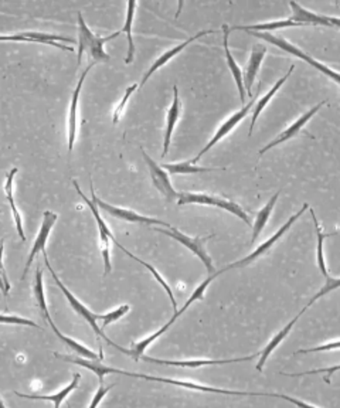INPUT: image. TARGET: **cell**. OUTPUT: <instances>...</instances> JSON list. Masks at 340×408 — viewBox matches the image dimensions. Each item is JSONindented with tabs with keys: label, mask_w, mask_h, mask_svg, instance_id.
Instances as JSON below:
<instances>
[{
	"label": "cell",
	"mask_w": 340,
	"mask_h": 408,
	"mask_svg": "<svg viewBox=\"0 0 340 408\" xmlns=\"http://www.w3.org/2000/svg\"><path fill=\"white\" fill-rule=\"evenodd\" d=\"M78 54H77V64L80 67L82 55L87 54L89 57V62H108L111 60L109 54L105 51V44L111 42L112 39H116L122 31H115L114 35H109L107 37L97 36L92 31L88 24L84 20V16L81 12H78Z\"/></svg>",
	"instance_id": "2"
},
{
	"label": "cell",
	"mask_w": 340,
	"mask_h": 408,
	"mask_svg": "<svg viewBox=\"0 0 340 408\" xmlns=\"http://www.w3.org/2000/svg\"><path fill=\"white\" fill-rule=\"evenodd\" d=\"M57 220H58V215H57L55 213H53V211H50V210L44 211V214H43V222H42V226H40L39 234H37V237H36V240H35V242H33L32 249H30L28 260H27V263H26V265H24L23 275H21V278H20L21 281L26 279V275H27L30 267H32L35 258L37 257V254H39V253H43V251H46V245H47L48 237H50V234H51V231H53V227H54L55 223H57Z\"/></svg>",
	"instance_id": "12"
},
{
	"label": "cell",
	"mask_w": 340,
	"mask_h": 408,
	"mask_svg": "<svg viewBox=\"0 0 340 408\" xmlns=\"http://www.w3.org/2000/svg\"><path fill=\"white\" fill-rule=\"evenodd\" d=\"M19 169L17 168H13L8 176H6V180H5V196H6V200L12 209V213H13V220H15V224H16V230H17V234L19 237L21 238V241H26V234L23 231V218H21V214L16 206V202H15V197H13V183H15V176L17 175Z\"/></svg>",
	"instance_id": "20"
},
{
	"label": "cell",
	"mask_w": 340,
	"mask_h": 408,
	"mask_svg": "<svg viewBox=\"0 0 340 408\" xmlns=\"http://www.w3.org/2000/svg\"><path fill=\"white\" fill-rule=\"evenodd\" d=\"M168 173L170 175H193V173H203V172H213V170H226L222 169H214V168H200L193 165L190 161L188 162H180V163H166L161 165Z\"/></svg>",
	"instance_id": "31"
},
{
	"label": "cell",
	"mask_w": 340,
	"mask_h": 408,
	"mask_svg": "<svg viewBox=\"0 0 340 408\" xmlns=\"http://www.w3.org/2000/svg\"><path fill=\"white\" fill-rule=\"evenodd\" d=\"M254 105H256V103H254V101H251V103H249V104H247V105H244V107H242V108H241L238 112L233 114V115H231V116H230V118H229V119H227V121H226V122L222 125V127L219 128V131L215 132V135H214V136L210 139V142H208V143H207V145H206V146H204V148H203V149H202V150L197 153L196 158H195V159H192L190 162H192L193 165H196V163H197V162L202 159V156H203L204 153H207V152H208V150H210V149H211V148H213L215 143H219V142H220V141H222L224 136H227V135H229V134H230V132H231V131H233V130L237 127V125H238V123H240V122H241V121H242V119H244L247 115L250 114V111L253 109V107H254Z\"/></svg>",
	"instance_id": "14"
},
{
	"label": "cell",
	"mask_w": 340,
	"mask_h": 408,
	"mask_svg": "<svg viewBox=\"0 0 340 408\" xmlns=\"http://www.w3.org/2000/svg\"><path fill=\"white\" fill-rule=\"evenodd\" d=\"M292 9V16L289 17L295 23H301L305 26H326V27H336L340 28V19L339 17H332V16H325V15H318L312 10H307L299 3L291 2L289 3Z\"/></svg>",
	"instance_id": "15"
},
{
	"label": "cell",
	"mask_w": 340,
	"mask_h": 408,
	"mask_svg": "<svg viewBox=\"0 0 340 408\" xmlns=\"http://www.w3.org/2000/svg\"><path fill=\"white\" fill-rule=\"evenodd\" d=\"M267 54V47L264 44H256L251 50V55H250V61L249 64H247L245 73L242 74L244 78V89L245 94H249L251 97V88L254 85V81L257 78V74L260 71V67L262 64V60Z\"/></svg>",
	"instance_id": "19"
},
{
	"label": "cell",
	"mask_w": 340,
	"mask_h": 408,
	"mask_svg": "<svg viewBox=\"0 0 340 408\" xmlns=\"http://www.w3.org/2000/svg\"><path fill=\"white\" fill-rule=\"evenodd\" d=\"M247 33L251 35V36H254V37H258V39H261V40H265V42H268V43H272V44L276 46L278 48H281V50H284V51H287V53H289V54H292V55H295V57H298V58L306 61L307 64H311V66L315 67L318 71H321L322 74H325L326 77H329L330 80H333L336 84L340 85V73H337V71L332 70L330 67L322 64V62L316 61L315 58H312L311 55L306 54L305 51L299 50L298 47H295L294 44H291V43L287 42L285 39L278 37V36H274V35H271V33H258V31H247Z\"/></svg>",
	"instance_id": "5"
},
{
	"label": "cell",
	"mask_w": 340,
	"mask_h": 408,
	"mask_svg": "<svg viewBox=\"0 0 340 408\" xmlns=\"http://www.w3.org/2000/svg\"><path fill=\"white\" fill-rule=\"evenodd\" d=\"M307 209H309V204H307V203H305V204L302 206V209H301V210H299L296 214H294V215H292V217L288 220V222H287V223H285V224H284V226H283L280 230H278V231H276V233H275V234H274V236H272L269 240H267L264 244H261V245H260V247H258L256 251H253V253H251L250 256H247L245 258H242V260H240V261H237V263H234V264H230V265H227L226 268H223L222 271H219V272H220V275H222V274H224V272H226V271H229V269H233V268H242V267H247V265H249V264H251L253 261H256L257 258H260L262 254H265L267 251H268V249H271V248H272V245H274V244H275L278 240H280V238H281V237H283V236H284V234H285V233L289 230V227H291V226H292V224L296 222V220H298V218H299V217H301V215H302V214H303V213H305Z\"/></svg>",
	"instance_id": "10"
},
{
	"label": "cell",
	"mask_w": 340,
	"mask_h": 408,
	"mask_svg": "<svg viewBox=\"0 0 340 408\" xmlns=\"http://www.w3.org/2000/svg\"><path fill=\"white\" fill-rule=\"evenodd\" d=\"M274 397H278V398H283V400H285V401H289V402H292V404L298 405L299 408H316V407H314V405H311V404L303 402V401H301V400H296V398H292V397H289V396H285V394H275V393H274Z\"/></svg>",
	"instance_id": "40"
},
{
	"label": "cell",
	"mask_w": 340,
	"mask_h": 408,
	"mask_svg": "<svg viewBox=\"0 0 340 408\" xmlns=\"http://www.w3.org/2000/svg\"><path fill=\"white\" fill-rule=\"evenodd\" d=\"M112 389V386H100V389H98V391L96 393V396H94V398H92V401H91V405L88 407V408H97V405L102 401V398L107 396V393L109 391Z\"/></svg>",
	"instance_id": "39"
},
{
	"label": "cell",
	"mask_w": 340,
	"mask_h": 408,
	"mask_svg": "<svg viewBox=\"0 0 340 408\" xmlns=\"http://www.w3.org/2000/svg\"><path fill=\"white\" fill-rule=\"evenodd\" d=\"M73 184H74V187H75V190H77V193H78V196L85 202V204L91 209V213H92V215H94V218H96V222H97V227H98V231L100 233H102V234H107L109 238H111V241H115L116 238H115V236H114V233L111 231V229L108 227V224L104 222L102 220V215H101V213H100V209H98V206L96 204V202L94 200H89L84 193H82V190L80 189V186H78V183H77V180H73Z\"/></svg>",
	"instance_id": "30"
},
{
	"label": "cell",
	"mask_w": 340,
	"mask_h": 408,
	"mask_svg": "<svg viewBox=\"0 0 340 408\" xmlns=\"http://www.w3.org/2000/svg\"><path fill=\"white\" fill-rule=\"evenodd\" d=\"M80 380H81V374L80 373H74L73 382L67 387H64L63 390H61L60 393L53 394V396H39V394H32V396H30V394H23V393H19V391H15V394L19 396V397H21V398H27V400H44V401L47 400V401H51L54 404V408H60L61 402H63L70 396V393L78 389Z\"/></svg>",
	"instance_id": "23"
},
{
	"label": "cell",
	"mask_w": 340,
	"mask_h": 408,
	"mask_svg": "<svg viewBox=\"0 0 340 408\" xmlns=\"http://www.w3.org/2000/svg\"><path fill=\"white\" fill-rule=\"evenodd\" d=\"M154 231H158L161 234H165L173 240H176L177 242H180L181 245H184L186 248H189L195 256H197L200 258V261L204 264L206 269L213 275L214 274V267H213V261L211 257L207 253V248H206V242L213 238V236L208 237H189L184 233H181L180 230H177L176 227H170V229H159V227H154Z\"/></svg>",
	"instance_id": "8"
},
{
	"label": "cell",
	"mask_w": 340,
	"mask_h": 408,
	"mask_svg": "<svg viewBox=\"0 0 340 408\" xmlns=\"http://www.w3.org/2000/svg\"><path fill=\"white\" fill-rule=\"evenodd\" d=\"M91 199L96 202V204L98 206L100 210L105 211L107 214H109V215H112L115 218L123 220V222L134 223V224H145V226H163L166 229H170L172 227L169 223L162 222V220L153 218V217H147V215H142V214H138L134 210L123 209V207H116L114 204H109V203L101 200L96 195V190H94V186H92V181H91Z\"/></svg>",
	"instance_id": "7"
},
{
	"label": "cell",
	"mask_w": 340,
	"mask_h": 408,
	"mask_svg": "<svg viewBox=\"0 0 340 408\" xmlns=\"http://www.w3.org/2000/svg\"><path fill=\"white\" fill-rule=\"evenodd\" d=\"M43 258H44V263H46V267L48 268V271H50V274H51V276H53V279H54V282H55V285L61 290V292H63L64 295H66V298L69 299V302H70V305L73 306V309L78 313V315L81 317V318H84L87 322H88V325L92 328V330L96 332V335L98 336V337H102L108 344H111V346H114L115 348V343H112L111 340H109V337L104 333V329L102 328H100L98 326V321H100V315H97V313H94V312H91L78 298H75L74 295H73V292H70L69 290H67V287L63 284V282H61V279L57 276V272L53 269V267L50 265V261H48V256H47V253L46 251H43Z\"/></svg>",
	"instance_id": "4"
},
{
	"label": "cell",
	"mask_w": 340,
	"mask_h": 408,
	"mask_svg": "<svg viewBox=\"0 0 340 408\" xmlns=\"http://www.w3.org/2000/svg\"><path fill=\"white\" fill-rule=\"evenodd\" d=\"M3 253H5V240L2 238V240H0V274H2V278H3L5 285H6V291L9 294L10 282L8 279V274H6V269H5V265H3Z\"/></svg>",
	"instance_id": "38"
},
{
	"label": "cell",
	"mask_w": 340,
	"mask_h": 408,
	"mask_svg": "<svg viewBox=\"0 0 340 408\" xmlns=\"http://www.w3.org/2000/svg\"><path fill=\"white\" fill-rule=\"evenodd\" d=\"M334 349H340V340L330 342V343L322 344V346L312 348V349H301V351L295 352V355H302V353H312V352H326V351H334Z\"/></svg>",
	"instance_id": "37"
},
{
	"label": "cell",
	"mask_w": 340,
	"mask_h": 408,
	"mask_svg": "<svg viewBox=\"0 0 340 408\" xmlns=\"http://www.w3.org/2000/svg\"><path fill=\"white\" fill-rule=\"evenodd\" d=\"M326 105V101H322V103H319L318 105H315L311 111H307L306 114H303L298 121H295L289 128H287L284 132H281L280 135H278L274 141H271L265 148H262L260 152H258V154L261 156V154H264L265 152H268L269 149H272V148H275L276 145H281V143H284V142H287V141H289V139H292V138H295V136H298L299 135V132L302 131V128L305 127V125L311 121L314 116H315V114L322 108V107H325Z\"/></svg>",
	"instance_id": "17"
},
{
	"label": "cell",
	"mask_w": 340,
	"mask_h": 408,
	"mask_svg": "<svg viewBox=\"0 0 340 408\" xmlns=\"http://www.w3.org/2000/svg\"><path fill=\"white\" fill-rule=\"evenodd\" d=\"M223 36H224V40H223V46H224V53H226V58H227V64H229V69L233 74V78L235 80V84H237V88H238V96H240V100L241 103L245 101V89H244V78H242V73H241V69L238 67V64L235 62L231 51H230V47H229V37H230V28L227 24H223Z\"/></svg>",
	"instance_id": "22"
},
{
	"label": "cell",
	"mask_w": 340,
	"mask_h": 408,
	"mask_svg": "<svg viewBox=\"0 0 340 408\" xmlns=\"http://www.w3.org/2000/svg\"><path fill=\"white\" fill-rule=\"evenodd\" d=\"M0 291H2V294H3V296L5 298H8V291H6V285H5V281H3V278H2V274H0Z\"/></svg>",
	"instance_id": "41"
},
{
	"label": "cell",
	"mask_w": 340,
	"mask_h": 408,
	"mask_svg": "<svg viewBox=\"0 0 340 408\" xmlns=\"http://www.w3.org/2000/svg\"><path fill=\"white\" fill-rule=\"evenodd\" d=\"M211 33H214L213 30H204V31H200V33H197V35H195L193 37H189L188 40H184L183 43H180V44H177L176 47H173V48H170V50H168L166 53H163L156 61L153 62L152 64V67L145 73V76H143V78H142V81H141V85L139 87H142V85H145L146 84V81L156 73L159 69H162L165 64H168V62L173 58V57H176L180 51H183L184 48H186L189 44H192L193 42H196V40H199L200 37H203V36H207V35H211Z\"/></svg>",
	"instance_id": "18"
},
{
	"label": "cell",
	"mask_w": 340,
	"mask_h": 408,
	"mask_svg": "<svg viewBox=\"0 0 340 408\" xmlns=\"http://www.w3.org/2000/svg\"><path fill=\"white\" fill-rule=\"evenodd\" d=\"M340 370V364L337 366H333V367H328V369H319V370H309V371H305V373H296V374H288V373H283L285 375H291V378H301V375H307V374H321V373H328L329 375L328 378H325V382L326 383H330V375L336 371Z\"/></svg>",
	"instance_id": "36"
},
{
	"label": "cell",
	"mask_w": 340,
	"mask_h": 408,
	"mask_svg": "<svg viewBox=\"0 0 340 408\" xmlns=\"http://www.w3.org/2000/svg\"><path fill=\"white\" fill-rule=\"evenodd\" d=\"M0 408H6V407H5V402H3L2 400H0Z\"/></svg>",
	"instance_id": "43"
},
{
	"label": "cell",
	"mask_w": 340,
	"mask_h": 408,
	"mask_svg": "<svg viewBox=\"0 0 340 408\" xmlns=\"http://www.w3.org/2000/svg\"><path fill=\"white\" fill-rule=\"evenodd\" d=\"M131 306L129 305H120L119 308H116L115 310H111L108 313H104V315H100V321L102 322V329H105L108 325L119 321L120 318H123L129 312Z\"/></svg>",
	"instance_id": "33"
},
{
	"label": "cell",
	"mask_w": 340,
	"mask_h": 408,
	"mask_svg": "<svg viewBox=\"0 0 340 408\" xmlns=\"http://www.w3.org/2000/svg\"><path fill=\"white\" fill-rule=\"evenodd\" d=\"M179 206H184V204H200V206H211V207H219L223 210L230 211L231 214L237 215L238 218H241L245 224H251L250 222V217L247 215V213L242 210V207L231 200H227L224 197L220 196H213V195H207V193H190V192H183L179 195V200H177Z\"/></svg>",
	"instance_id": "6"
},
{
	"label": "cell",
	"mask_w": 340,
	"mask_h": 408,
	"mask_svg": "<svg viewBox=\"0 0 340 408\" xmlns=\"http://www.w3.org/2000/svg\"><path fill=\"white\" fill-rule=\"evenodd\" d=\"M220 275V272H214L213 275H210L204 282H202V284L196 288V291L193 292V295L188 299V302L183 305V308L180 309V310H177L175 315H173V318L166 323V325H163L158 332H154V333H152L149 337H146V339H143V340H141L139 343H136L135 346L131 349V351H128V349H123V348H120V346H118V344H115V349H118L119 352H122L123 355H128V356H131V357H134L135 360H139L141 359V356L145 353V351L147 349V346H150V344L156 340L158 337H161L181 315L184 312H186L189 308H190V305L193 303V302H196V301H202L203 298H204V294H206V290L208 288V285L211 284V282L217 278Z\"/></svg>",
	"instance_id": "3"
},
{
	"label": "cell",
	"mask_w": 340,
	"mask_h": 408,
	"mask_svg": "<svg viewBox=\"0 0 340 408\" xmlns=\"http://www.w3.org/2000/svg\"><path fill=\"white\" fill-rule=\"evenodd\" d=\"M261 353L257 355H251V356H245V357H238V359H229V360H181V362H176V360H162V359H153L149 356L142 355L141 360L147 362V363H156V364H162V366H173V367H184V369H197V367H206V366H222V364H229V363H242V362H250L253 359H256L257 356H260Z\"/></svg>",
	"instance_id": "16"
},
{
	"label": "cell",
	"mask_w": 340,
	"mask_h": 408,
	"mask_svg": "<svg viewBox=\"0 0 340 408\" xmlns=\"http://www.w3.org/2000/svg\"><path fill=\"white\" fill-rule=\"evenodd\" d=\"M280 195H281V192H276V193L268 200V203H267V204H265V206L257 213V215H256V222H254V224H253V238H251V244H254V242L257 241V238L261 236L264 227L267 226L268 220H269V217H271V214H272V210H274V207H275L278 199H280Z\"/></svg>",
	"instance_id": "24"
},
{
	"label": "cell",
	"mask_w": 340,
	"mask_h": 408,
	"mask_svg": "<svg viewBox=\"0 0 340 408\" xmlns=\"http://www.w3.org/2000/svg\"><path fill=\"white\" fill-rule=\"evenodd\" d=\"M142 154H143V159L147 165L150 179H152L154 187H156L159 193L166 199V202H169V203L177 202L180 193H177L175 190V187L172 186V181L169 179V173L158 162H154L145 150H142Z\"/></svg>",
	"instance_id": "11"
},
{
	"label": "cell",
	"mask_w": 340,
	"mask_h": 408,
	"mask_svg": "<svg viewBox=\"0 0 340 408\" xmlns=\"http://www.w3.org/2000/svg\"><path fill=\"white\" fill-rule=\"evenodd\" d=\"M180 118V101H179V89L175 85L173 87V103L168 111V116H166V131H165V138H163V152L162 156L168 154L169 148H170V141H172V135L175 131L176 123Z\"/></svg>",
	"instance_id": "21"
},
{
	"label": "cell",
	"mask_w": 340,
	"mask_h": 408,
	"mask_svg": "<svg viewBox=\"0 0 340 408\" xmlns=\"http://www.w3.org/2000/svg\"><path fill=\"white\" fill-rule=\"evenodd\" d=\"M33 294H35V299L37 302V306L40 309V313L43 315V318L48 322V325L51 326L54 322L50 317V312L47 309V302H46V292H44V285H43V271L40 267H37L36 271V276H35V287H33Z\"/></svg>",
	"instance_id": "29"
},
{
	"label": "cell",
	"mask_w": 340,
	"mask_h": 408,
	"mask_svg": "<svg viewBox=\"0 0 340 408\" xmlns=\"http://www.w3.org/2000/svg\"><path fill=\"white\" fill-rule=\"evenodd\" d=\"M54 356L57 359H61L64 362L77 364V366H82L91 371H94L98 375V380L100 384L104 386V379H105V374H123V375H129V378H135V379H143V380H149V382H158V383H165V384H173L177 387H183V389H189V390H196V391H202V393H214V394H227V396H254V397H274V393H256V391H235V390H224V389H215V387H210V386H202V384H196L192 382H183V380H175V379H166V378H154V375H146V374H141V373H131V371H123L119 369H114V367H107L104 366L101 362H96V360H88L84 357H71L67 355H60V353H54Z\"/></svg>",
	"instance_id": "1"
},
{
	"label": "cell",
	"mask_w": 340,
	"mask_h": 408,
	"mask_svg": "<svg viewBox=\"0 0 340 408\" xmlns=\"http://www.w3.org/2000/svg\"><path fill=\"white\" fill-rule=\"evenodd\" d=\"M0 42H15V43H39L46 44L51 47H57L64 51H74V47L71 46H63L61 43H70L74 44L75 40L71 37H64L54 33H42V31H21V33L15 35H6L0 36Z\"/></svg>",
	"instance_id": "9"
},
{
	"label": "cell",
	"mask_w": 340,
	"mask_h": 408,
	"mask_svg": "<svg viewBox=\"0 0 340 408\" xmlns=\"http://www.w3.org/2000/svg\"><path fill=\"white\" fill-rule=\"evenodd\" d=\"M181 6H183V2H181V3H179V8H181ZM179 13H180V9H179V12H177V13H176V17H177V16H179Z\"/></svg>",
	"instance_id": "44"
},
{
	"label": "cell",
	"mask_w": 340,
	"mask_h": 408,
	"mask_svg": "<svg viewBox=\"0 0 340 408\" xmlns=\"http://www.w3.org/2000/svg\"><path fill=\"white\" fill-rule=\"evenodd\" d=\"M0 323H6V325H23V326H30V328L42 329L36 322L30 321L27 318L17 317V315H0Z\"/></svg>",
	"instance_id": "35"
},
{
	"label": "cell",
	"mask_w": 340,
	"mask_h": 408,
	"mask_svg": "<svg viewBox=\"0 0 340 408\" xmlns=\"http://www.w3.org/2000/svg\"><path fill=\"white\" fill-rule=\"evenodd\" d=\"M337 288H340V278H332V276H328V278H326V284L323 285V288H322V290H321V291H319V292H318V294H316V295H315V296H314L311 301H309V302L306 303V306H305V308H303V309H302V310L298 313V315H296V317H295V318H294V319H292V321H291V322H289V323H288V325L284 328V330L289 333V332H291V329L294 328V325L298 322V319H299V318L303 315V313L306 312V309H307V308H311V306H312V305H314V303H315L318 299H321L322 296L328 295L329 292H332V291H334V290H337Z\"/></svg>",
	"instance_id": "27"
},
{
	"label": "cell",
	"mask_w": 340,
	"mask_h": 408,
	"mask_svg": "<svg viewBox=\"0 0 340 408\" xmlns=\"http://www.w3.org/2000/svg\"><path fill=\"white\" fill-rule=\"evenodd\" d=\"M138 3L136 2H129L128 3V10H127V19L125 24L122 27V33H125L128 37V54L125 57V64H131L135 58V43L132 37V26H134V17H135V10H136Z\"/></svg>",
	"instance_id": "28"
},
{
	"label": "cell",
	"mask_w": 340,
	"mask_h": 408,
	"mask_svg": "<svg viewBox=\"0 0 340 408\" xmlns=\"http://www.w3.org/2000/svg\"><path fill=\"white\" fill-rule=\"evenodd\" d=\"M114 244H115V245H116V247H118V248H120V249H122V251H123V253H125V254H127V256H128V257H131V258H132V260H135V261H136V263H139V264H142V265H143V267H145V268H147V269H149V271H150V274H152V275H153V278H154V279H156V281H158V282H159V284H161V287H162V288H163V290H165V291H166V292H168V295H169V298H170V301H172V305H173V309H175V313H176V312H177V303H176V299H175V295H173V291H172V288H170V287H169V284H168V282H166V281H165V278H163V276H162V275H161V274H159V272H158V271H156V268H154V267H152V265H150V264H147V263H145V261H143V260H141V258H139V257H136V256H135V254H132V253H131V251H129V249H127V248H125V247H123V245H122V244H119V242H118V241H116V240H115V241H114Z\"/></svg>",
	"instance_id": "25"
},
{
	"label": "cell",
	"mask_w": 340,
	"mask_h": 408,
	"mask_svg": "<svg viewBox=\"0 0 340 408\" xmlns=\"http://www.w3.org/2000/svg\"><path fill=\"white\" fill-rule=\"evenodd\" d=\"M96 62H89L87 66V69L81 73V77L73 91V96H71V104H70V112H69V125H67V135H69V152L71 153L74 149V143L77 139V134H78V105H80V96H81V91L85 82V78L88 76V73L94 69Z\"/></svg>",
	"instance_id": "13"
},
{
	"label": "cell",
	"mask_w": 340,
	"mask_h": 408,
	"mask_svg": "<svg viewBox=\"0 0 340 408\" xmlns=\"http://www.w3.org/2000/svg\"><path fill=\"white\" fill-rule=\"evenodd\" d=\"M337 234H340V230H337V231H334V233H330V234H328L326 237H330V236H337Z\"/></svg>",
	"instance_id": "42"
},
{
	"label": "cell",
	"mask_w": 340,
	"mask_h": 408,
	"mask_svg": "<svg viewBox=\"0 0 340 408\" xmlns=\"http://www.w3.org/2000/svg\"><path fill=\"white\" fill-rule=\"evenodd\" d=\"M138 88H139V85H138V84H132L131 87H128V88L125 89V94H123V97H122L120 103L118 104V107H116V108H115V111H114V118H112L114 123H118V122H119V119H120V116H122L123 111H125V105L128 104L129 98L132 97V94H134V92H135Z\"/></svg>",
	"instance_id": "34"
},
{
	"label": "cell",
	"mask_w": 340,
	"mask_h": 408,
	"mask_svg": "<svg viewBox=\"0 0 340 408\" xmlns=\"http://www.w3.org/2000/svg\"><path fill=\"white\" fill-rule=\"evenodd\" d=\"M311 214H312V220H314V223H315V227H316V236H318V267H319L322 275H323L325 278H328L329 274H328L326 261H325V256H323V240H325L326 237H325V234H323V231H322L321 224L318 223V218H316L314 210H311Z\"/></svg>",
	"instance_id": "32"
},
{
	"label": "cell",
	"mask_w": 340,
	"mask_h": 408,
	"mask_svg": "<svg viewBox=\"0 0 340 408\" xmlns=\"http://www.w3.org/2000/svg\"><path fill=\"white\" fill-rule=\"evenodd\" d=\"M295 70V66H291L289 67V70H288V73L283 77V78H280L278 80V82L272 87V89H269V92L267 94V96L264 97V98H261L257 104H256V108H254V112H253V119H251V125H250V132H249V135L251 136L253 135V131H254V127H256V122H257V119H258V116L261 115V112L264 111V108L268 105V103L271 101V98L275 96L276 94V91L280 89L283 85H284V82L289 78V76L292 74V71Z\"/></svg>",
	"instance_id": "26"
}]
</instances>
